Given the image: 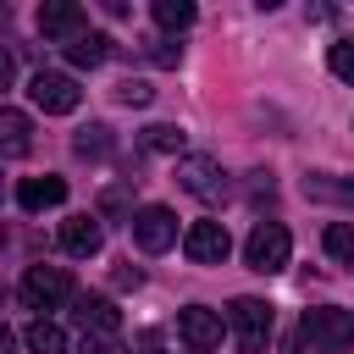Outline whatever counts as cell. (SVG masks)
<instances>
[{
	"mask_svg": "<svg viewBox=\"0 0 354 354\" xmlns=\"http://www.w3.org/2000/svg\"><path fill=\"white\" fill-rule=\"evenodd\" d=\"M28 149H33V122H28L22 111L0 105V155H6V160H22Z\"/></svg>",
	"mask_w": 354,
	"mask_h": 354,
	"instance_id": "cell-13",
	"label": "cell"
},
{
	"mask_svg": "<svg viewBox=\"0 0 354 354\" xmlns=\"http://www.w3.org/2000/svg\"><path fill=\"white\" fill-rule=\"evenodd\" d=\"M326 249L343 260V266H354V227L348 221H337V227H326Z\"/></svg>",
	"mask_w": 354,
	"mask_h": 354,
	"instance_id": "cell-22",
	"label": "cell"
},
{
	"mask_svg": "<svg viewBox=\"0 0 354 354\" xmlns=\"http://www.w3.org/2000/svg\"><path fill=\"white\" fill-rule=\"evenodd\" d=\"M72 149H77L83 160H105V155L116 149V138H111V127H105V122H88V127H77Z\"/></svg>",
	"mask_w": 354,
	"mask_h": 354,
	"instance_id": "cell-17",
	"label": "cell"
},
{
	"mask_svg": "<svg viewBox=\"0 0 354 354\" xmlns=\"http://www.w3.org/2000/svg\"><path fill=\"white\" fill-rule=\"evenodd\" d=\"M326 66H332L343 83H354V39H337V44L326 50Z\"/></svg>",
	"mask_w": 354,
	"mask_h": 354,
	"instance_id": "cell-21",
	"label": "cell"
},
{
	"mask_svg": "<svg viewBox=\"0 0 354 354\" xmlns=\"http://www.w3.org/2000/svg\"><path fill=\"white\" fill-rule=\"evenodd\" d=\"M22 299H28L33 310H50V304L72 299V277H66L61 266H28V277H22Z\"/></svg>",
	"mask_w": 354,
	"mask_h": 354,
	"instance_id": "cell-8",
	"label": "cell"
},
{
	"mask_svg": "<svg viewBox=\"0 0 354 354\" xmlns=\"http://www.w3.org/2000/svg\"><path fill=\"white\" fill-rule=\"evenodd\" d=\"M227 249H232V238H227L221 221H194V227L183 232V254H188L194 266H221Z\"/></svg>",
	"mask_w": 354,
	"mask_h": 354,
	"instance_id": "cell-7",
	"label": "cell"
},
{
	"mask_svg": "<svg viewBox=\"0 0 354 354\" xmlns=\"http://www.w3.org/2000/svg\"><path fill=\"white\" fill-rule=\"evenodd\" d=\"M133 238H138L144 254H160V249L177 243V216H171L166 205H144V210L133 216Z\"/></svg>",
	"mask_w": 354,
	"mask_h": 354,
	"instance_id": "cell-6",
	"label": "cell"
},
{
	"mask_svg": "<svg viewBox=\"0 0 354 354\" xmlns=\"http://www.w3.org/2000/svg\"><path fill=\"white\" fill-rule=\"evenodd\" d=\"M72 304H77V321H83V332H100V337H111V332L122 326V315H116V304H111L105 293H72Z\"/></svg>",
	"mask_w": 354,
	"mask_h": 354,
	"instance_id": "cell-11",
	"label": "cell"
},
{
	"mask_svg": "<svg viewBox=\"0 0 354 354\" xmlns=\"http://www.w3.org/2000/svg\"><path fill=\"white\" fill-rule=\"evenodd\" d=\"M177 183H183V194H194V199H221V188H227V177H221V166L210 160V155H183L177 160Z\"/></svg>",
	"mask_w": 354,
	"mask_h": 354,
	"instance_id": "cell-5",
	"label": "cell"
},
{
	"mask_svg": "<svg viewBox=\"0 0 354 354\" xmlns=\"http://www.w3.org/2000/svg\"><path fill=\"white\" fill-rule=\"evenodd\" d=\"M144 55H149L155 66H177V61H183V44H171V39H149Z\"/></svg>",
	"mask_w": 354,
	"mask_h": 354,
	"instance_id": "cell-24",
	"label": "cell"
},
{
	"mask_svg": "<svg viewBox=\"0 0 354 354\" xmlns=\"http://www.w3.org/2000/svg\"><path fill=\"white\" fill-rule=\"evenodd\" d=\"M11 343H17V337H11V326L0 321V354H11Z\"/></svg>",
	"mask_w": 354,
	"mask_h": 354,
	"instance_id": "cell-28",
	"label": "cell"
},
{
	"mask_svg": "<svg viewBox=\"0 0 354 354\" xmlns=\"http://www.w3.org/2000/svg\"><path fill=\"white\" fill-rule=\"evenodd\" d=\"M299 337H304L310 348H326V354H337V348H348V343H354V315H348V310H332V304H321V310H304V321H299Z\"/></svg>",
	"mask_w": 354,
	"mask_h": 354,
	"instance_id": "cell-2",
	"label": "cell"
},
{
	"mask_svg": "<svg viewBox=\"0 0 354 354\" xmlns=\"http://www.w3.org/2000/svg\"><path fill=\"white\" fill-rule=\"evenodd\" d=\"M227 326H232V337H238V348L243 354H260L266 348V337H271V304L266 299H232L227 304Z\"/></svg>",
	"mask_w": 354,
	"mask_h": 354,
	"instance_id": "cell-3",
	"label": "cell"
},
{
	"mask_svg": "<svg viewBox=\"0 0 354 354\" xmlns=\"http://www.w3.org/2000/svg\"><path fill=\"white\" fill-rule=\"evenodd\" d=\"M61 199H66V177H22V188H17L22 210H50Z\"/></svg>",
	"mask_w": 354,
	"mask_h": 354,
	"instance_id": "cell-14",
	"label": "cell"
},
{
	"mask_svg": "<svg viewBox=\"0 0 354 354\" xmlns=\"http://www.w3.org/2000/svg\"><path fill=\"white\" fill-rule=\"evenodd\" d=\"M0 88H11V55L0 50Z\"/></svg>",
	"mask_w": 354,
	"mask_h": 354,
	"instance_id": "cell-27",
	"label": "cell"
},
{
	"mask_svg": "<svg viewBox=\"0 0 354 354\" xmlns=\"http://www.w3.org/2000/svg\"><path fill=\"white\" fill-rule=\"evenodd\" d=\"M144 149H155V155H177V160H183V127H171V122L144 127Z\"/></svg>",
	"mask_w": 354,
	"mask_h": 354,
	"instance_id": "cell-19",
	"label": "cell"
},
{
	"mask_svg": "<svg viewBox=\"0 0 354 354\" xmlns=\"http://www.w3.org/2000/svg\"><path fill=\"white\" fill-rule=\"evenodd\" d=\"M288 254H293V238H288V227H282V221H260V227L249 232V243H243V266H249V271H260V277L282 271V266H288Z\"/></svg>",
	"mask_w": 354,
	"mask_h": 354,
	"instance_id": "cell-1",
	"label": "cell"
},
{
	"mask_svg": "<svg viewBox=\"0 0 354 354\" xmlns=\"http://www.w3.org/2000/svg\"><path fill=\"white\" fill-rule=\"evenodd\" d=\"M177 332H183V343L188 348H216L221 343V332H227V315L221 310H205V304H188V310H177Z\"/></svg>",
	"mask_w": 354,
	"mask_h": 354,
	"instance_id": "cell-9",
	"label": "cell"
},
{
	"mask_svg": "<svg viewBox=\"0 0 354 354\" xmlns=\"http://www.w3.org/2000/svg\"><path fill=\"white\" fill-rule=\"evenodd\" d=\"M155 22L171 28V33L188 28V22H194V0H155Z\"/></svg>",
	"mask_w": 354,
	"mask_h": 354,
	"instance_id": "cell-20",
	"label": "cell"
},
{
	"mask_svg": "<svg viewBox=\"0 0 354 354\" xmlns=\"http://www.w3.org/2000/svg\"><path fill=\"white\" fill-rule=\"evenodd\" d=\"M28 100H33L44 116H66V111H77L83 88H77V77H66V72H33Z\"/></svg>",
	"mask_w": 354,
	"mask_h": 354,
	"instance_id": "cell-4",
	"label": "cell"
},
{
	"mask_svg": "<svg viewBox=\"0 0 354 354\" xmlns=\"http://www.w3.org/2000/svg\"><path fill=\"white\" fill-rule=\"evenodd\" d=\"M22 343L33 348V354H66V332L55 326V321H28V332H22Z\"/></svg>",
	"mask_w": 354,
	"mask_h": 354,
	"instance_id": "cell-18",
	"label": "cell"
},
{
	"mask_svg": "<svg viewBox=\"0 0 354 354\" xmlns=\"http://www.w3.org/2000/svg\"><path fill=\"white\" fill-rule=\"evenodd\" d=\"M116 100H122V105H149L155 88H149L144 77H122V83H116Z\"/></svg>",
	"mask_w": 354,
	"mask_h": 354,
	"instance_id": "cell-23",
	"label": "cell"
},
{
	"mask_svg": "<svg viewBox=\"0 0 354 354\" xmlns=\"http://www.w3.org/2000/svg\"><path fill=\"white\" fill-rule=\"evenodd\" d=\"M304 194H310V199H326V205H354V177L310 171V177H304Z\"/></svg>",
	"mask_w": 354,
	"mask_h": 354,
	"instance_id": "cell-16",
	"label": "cell"
},
{
	"mask_svg": "<svg viewBox=\"0 0 354 354\" xmlns=\"http://www.w3.org/2000/svg\"><path fill=\"white\" fill-rule=\"evenodd\" d=\"M55 238H61V249H66V254H77V260H88V254H100V249H105V232H100V221H94V216H66Z\"/></svg>",
	"mask_w": 354,
	"mask_h": 354,
	"instance_id": "cell-10",
	"label": "cell"
},
{
	"mask_svg": "<svg viewBox=\"0 0 354 354\" xmlns=\"http://www.w3.org/2000/svg\"><path fill=\"white\" fill-rule=\"evenodd\" d=\"M39 33L44 39H77L83 33V11L72 0H50V6H39Z\"/></svg>",
	"mask_w": 354,
	"mask_h": 354,
	"instance_id": "cell-12",
	"label": "cell"
},
{
	"mask_svg": "<svg viewBox=\"0 0 354 354\" xmlns=\"http://www.w3.org/2000/svg\"><path fill=\"white\" fill-rule=\"evenodd\" d=\"M144 354H166L160 348V332H144Z\"/></svg>",
	"mask_w": 354,
	"mask_h": 354,
	"instance_id": "cell-26",
	"label": "cell"
},
{
	"mask_svg": "<svg viewBox=\"0 0 354 354\" xmlns=\"http://www.w3.org/2000/svg\"><path fill=\"white\" fill-rule=\"evenodd\" d=\"M83 354H127L116 337H83Z\"/></svg>",
	"mask_w": 354,
	"mask_h": 354,
	"instance_id": "cell-25",
	"label": "cell"
},
{
	"mask_svg": "<svg viewBox=\"0 0 354 354\" xmlns=\"http://www.w3.org/2000/svg\"><path fill=\"white\" fill-rule=\"evenodd\" d=\"M111 50H116L111 33H77V39L66 44V61H72V66H105Z\"/></svg>",
	"mask_w": 354,
	"mask_h": 354,
	"instance_id": "cell-15",
	"label": "cell"
}]
</instances>
